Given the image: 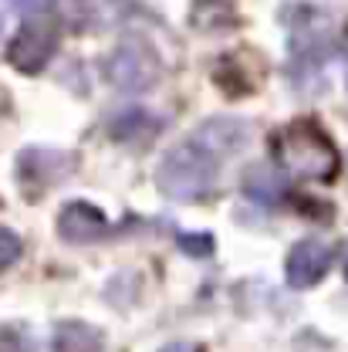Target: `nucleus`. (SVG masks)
Wrapping results in <instances>:
<instances>
[{"label":"nucleus","instance_id":"obj_1","mask_svg":"<svg viewBox=\"0 0 348 352\" xmlns=\"http://www.w3.org/2000/svg\"><path fill=\"white\" fill-rule=\"evenodd\" d=\"M217 156L210 149H203L196 139L173 146L156 170V186L163 197H170L176 204H196L203 197L213 193L217 186Z\"/></svg>","mask_w":348,"mask_h":352},{"label":"nucleus","instance_id":"obj_2","mask_svg":"<svg viewBox=\"0 0 348 352\" xmlns=\"http://www.w3.org/2000/svg\"><path fill=\"white\" fill-rule=\"evenodd\" d=\"M277 156L281 166L298 179H335L342 156L335 149V142L318 129L314 122H294L277 135Z\"/></svg>","mask_w":348,"mask_h":352},{"label":"nucleus","instance_id":"obj_3","mask_svg":"<svg viewBox=\"0 0 348 352\" xmlns=\"http://www.w3.org/2000/svg\"><path fill=\"white\" fill-rule=\"evenodd\" d=\"M24 10V28L17 31V38L7 47V58L17 72L24 75H38L44 65L51 61L54 47H58V24L47 10V3H21Z\"/></svg>","mask_w":348,"mask_h":352},{"label":"nucleus","instance_id":"obj_4","mask_svg":"<svg viewBox=\"0 0 348 352\" xmlns=\"http://www.w3.org/2000/svg\"><path fill=\"white\" fill-rule=\"evenodd\" d=\"M108 78L122 91H146L159 78V61H156L152 47L139 38H129L126 44H119L115 54L108 58Z\"/></svg>","mask_w":348,"mask_h":352},{"label":"nucleus","instance_id":"obj_5","mask_svg":"<svg viewBox=\"0 0 348 352\" xmlns=\"http://www.w3.org/2000/svg\"><path fill=\"white\" fill-rule=\"evenodd\" d=\"M332 264V251L321 241H298L284 261V278L291 288H311L325 278Z\"/></svg>","mask_w":348,"mask_h":352},{"label":"nucleus","instance_id":"obj_6","mask_svg":"<svg viewBox=\"0 0 348 352\" xmlns=\"http://www.w3.org/2000/svg\"><path fill=\"white\" fill-rule=\"evenodd\" d=\"M58 234L68 244H95L98 237L108 234V220L98 207H91L85 200H75L68 207H61L58 214Z\"/></svg>","mask_w":348,"mask_h":352},{"label":"nucleus","instance_id":"obj_7","mask_svg":"<svg viewBox=\"0 0 348 352\" xmlns=\"http://www.w3.org/2000/svg\"><path fill=\"white\" fill-rule=\"evenodd\" d=\"M244 193H247L254 204L274 207V204L288 193V173L257 163V166H251V170L244 173Z\"/></svg>","mask_w":348,"mask_h":352},{"label":"nucleus","instance_id":"obj_8","mask_svg":"<svg viewBox=\"0 0 348 352\" xmlns=\"http://www.w3.org/2000/svg\"><path fill=\"white\" fill-rule=\"evenodd\" d=\"M203 149H210L213 156L220 153H233L247 142V126L244 122H233V119H213L207 126H200V132L193 135Z\"/></svg>","mask_w":348,"mask_h":352},{"label":"nucleus","instance_id":"obj_9","mask_svg":"<svg viewBox=\"0 0 348 352\" xmlns=\"http://www.w3.org/2000/svg\"><path fill=\"white\" fill-rule=\"evenodd\" d=\"M54 352H102V336L85 322H65L54 336Z\"/></svg>","mask_w":348,"mask_h":352},{"label":"nucleus","instance_id":"obj_10","mask_svg":"<svg viewBox=\"0 0 348 352\" xmlns=\"http://www.w3.org/2000/svg\"><path fill=\"white\" fill-rule=\"evenodd\" d=\"M17 258H21V237L14 230L0 227V271H7Z\"/></svg>","mask_w":348,"mask_h":352},{"label":"nucleus","instance_id":"obj_11","mask_svg":"<svg viewBox=\"0 0 348 352\" xmlns=\"http://www.w3.org/2000/svg\"><path fill=\"white\" fill-rule=\"evenodd\" d=\"M179 244H183L189 254H210V251H213V237H207V234H196V237L183 234V237H179Z\"/></svg>","mask_w":348,"mask_h":352},{"label":"nucleus","instance_id":"obj_12","mask_svg":"<svg viewBox=\"0 0 348 352\" xmlns=\"http://www.w3.org/2000/svg\"><path fill=\"white\" fill-rule=\"evenodd\" d=\"M159 352H193L186 342H173V346H166V349H159Z\"/></svg>","mask_w":348,"mask_h":352},{"label":"nucleus","instance_id":"obj_13","mask_svg":"<svg viewBox=\"0 0 348 352\" xmlns=\"http://www.w3.org/2000/svg\"><path fill=\"white\" fill-rule=\"evenodd\" d=\"M342 261H345V274H348V244H345V251H342Z\"/></svg>","mask_w":348,"mask_h":352}]
</instances>
